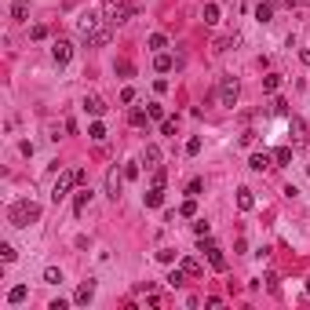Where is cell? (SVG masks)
I'll return each mask as SVG.
<instances>
[{
  "label": "cell",
  "instance_id": "1",
  "mask_svg": "<svg viewBox=\"0 0 310 310\" xmlns=\"http://www.w3.org/2000/svg\"><path fill=\"white\" fill-rule=\"evenodd\" d=\"M7 219H11V227H29V223L41 219V205H33V201H15Z\"/></svg>",
  "mask_w": 310,
  "mask_h": 310
},
{
  "label": "cell",
  "instance_id": "2",
  "mask_svg": "<svg viewBox=\"0 0 310 310\" xmlns=\"http://www.w3.org/2000/svg\"><path fill=\"white\" fill-rule=\"evenodd\" d=\"M237 95H241L237 77H223V81H219V103L227 106V110H234V106H237Z\"/></svg>",
  "mask_w": 310,
  "mask_h": 310
},
{
  "label": "cell",
  "instance_id": "3",
  "mask_svg": "<svg viewBox=\"0 0 310 310\" xmlns=\"http://www.w3.org/2000/svg\"><path fill=\"white\" fill-rule=\"evenodd\" d=\"M131 15H135V4H131V0H113V4L106 7V22H113V26L128 22Z\"/></svg>",
  "mask_w": 310,
  "mask_h": 310
},
{
  "label": "cell",
  "instance_id": "4",
  "mask_svg": "<svg viewBox=\"0 0 310 310\" xmlns=\"http://www.w3.org/2000/svg\"><path fill=\"white\" fill-rule=\"evenodd\" d=\"M201 252L208 255V263H212V270H227V255H223V248L212 241V237H201Z\"/></svg>",
  "mask_w": 310,
  "mask_h": 310
},
{
  "label": "cell",
  "instance_id": "5",
  "mask_svg": "<svg viewBox=\"0 0 310 310\" xmlns=\"http://www.w3.org/2000/svg\"><path fill=\"white\" fill-rule=\"evenodd\" d=\"M110 26H113V22H99V26L84 37V44H88V48H103V44H110V37H113Z\"/></svg>",
  "mask_w": 310,
  "mask_h": 310
},
{
  "label": "cell",
  "instance_id": "6",
  "mask_svg": "<svg viewBox=\"0 0 310 310\" xmlns=\"http://www.w3.org/2000/svg\"><path fill=\"white\" fill-rule=\"evenodd\" d=\"M73 183H77V172H62L59 179H55V186H51V201H55V205H59V201H66Z\"/></svg>",
  "mask_w": 310,
  "mask_h": 310
},
{
  "label": "cell",
  "instance_id": "7",
  "mask_svg": "<svg viewBox=\"0 0 310 310\" xmlns=\"http://www.w3.org/2000/svg\"><path fill=\"white\" fill-rule=\"evenodd\" d=\"M121 190H124V168H110V172H106V193L117 201Z\"/></svg>",
  "mask_w": 310,
  "mask_h": 310
},
{
  "label": "cell",
  "instance_id": "8",
  "mask_svg": "<svg viewBox=\"0 0 310 310\" xmlns=\"http://www.w3.org/2000/svg\"><path fill=\"white\" fill-rule=\"evenodd\" d=\"M51 59H55L59 66H66V62L73 59V44H69V41H55V44H51Z\"/></svg>",
  "mask_w": 310,
  "mask_h": 310
},
{
  "label": "cell",
  "instance_id": "9",
  "mask_svg": "<svg viewBox=\"0 0 310 310\" xmlns=\"http://www.w3.org/2000/svg\"><path fill=\"white\" fill-rule=\"evenodd\" d=\"M91 299H95V281H84L81 289L73 292V303H77V307H88Z\"/></svg>",
  "mask_w": 310,
  "mask_h": 310
},
{
  "label": "cell",
  "instance_id": "10",
  "mask_svg": "<svg viewBox=\"0 0 310 310\" xmlns=\"http://www.w3.org/2000/svg\"><path fill=\"white\" fill-rule=\"evenodd\" d=\"M248 168H252V172H267V168H274V153H252V161H248Z\"/></svg>",
  "mask_w": 310,
  "mask_h": 310
},
{
  "label": "cell",
  "instance_id": "11",
  "mask_svg": "<svg viewBox=\"0 0 310 310\" xmlns=\"http://www.w3.org/2000/svg\"><path fill=\"white\" fill-rule=\"evenodd\" d=\"M84 113H91V117H103L106 113V103L99 95H84Z\"/></svg>",
  "mask_w": 310,
  "mask_h": 310
},
{
  "label": "cell",
  "instance_id": "12",
  "mask_svg": "<svg viewBox=\"0 0 310 310\" xmlns=\"http://www.w3.org/2000/svg\"><path fill=\"white\" fill-rule=\"evenodd\" d=\"M289 131H292V143H296V146H303V143H307V124L299 121V117H292V121H289Z\"/></svg>",
  "mask_w": 310,
  "mask_h": 310
},
{
  "label": "cell",
  "instance_id": "13",
  "mask_svg": "<svg viewBox=\"0 0 310 310\" xmlns=\"http://www.w3.org/2000/svg\"><path fill=\"white\" fill-rule=\"evenodd\" d=\"M165 205V186H153V190H146V208H161Z\"/></svg>",
  "mask_w": 310,
  "mask_h": 310
},
{
  "label": "cell",
  "instance_id": "14",
  "mask_svg": "<svg viewBox=\"0 0 310 310\" xmlns=\"http://www.w3.org/2000/svg\"><path fill=\"white\" fill-rule=\"evenodd\" d=\"M26 15H29V0H11V19L26 22Z\"/></svg>",
  "mask_w": 310,
  "mask_h": 310
},
{
  "label": "cell",
  "instance_id": "15",
  "mask_svg": "<svg viewBox=\"0 0 310 310\" xmlns=\"http://www.w3.org/2000/svg\"><path fill=\"white\" fill-rule=\"evenodd\" d=\"M26 296H29V289H26V285H15V289L7 292V303H11V307H19V303H26Z\"/></svg>",
  "mask_w": 310,
  "mask_h": 310
},
{
  "label": "cell",
  "instance_id": "16",
  "mask_svg": "<svg viewBox=\"0 0 310 310\" xmlns=\"http://www.w3.org/2000/svg\"><path fill=\"white\" fill-rule=\"evenodd\" d=\"M99 22H103V19H95V15H88V11H84V15H81V22H77V26H81V37H88L91 29L99 26Z\"/></svg>",
  "mask_w": 310,
  "mask_h": 310
},
{
  "label": "cell",
  "instance_id": "17",
  "mask_svg": "<svg viewBox=\"0 0 310 310\" xmlns=\"http://www.w3.org/2000/svg\"><path fill=\"white\" fill-rule=\"evenodd\" d=\"M255 205V197H252V190H248V186H241V190H237V208H241V212H248V208Z\"/></svg>",
  "mask_w": 310,
  "mask_h": 310
},
{
  "label": "cell",
  "instance_id": "18",
  "mask_svg": "<svg viewBox=\"0 0 310 310\" xmlns=\"http://www.w3.org/2000/svg\"><path fill=\"white\" fill-rule=\"evenodd\" d=\"M186 277H190V274H186V270H183V267H175V270H172V274H168V277H165V281H168V285H172V289H183V285H186Z\"/></svg>",
  "mask_w": 310,
  "mask_h": 310
},
{
  "label": "cell",
  "instance_id": "19",
  "mask_svg": "<svg viewBox=\"0 0 310 310\" xmlns=\"http://www.w3.org/2000/svg\"><path fill=\"white\" fill-rule=\"evenodd\" d=\"M277 88H281V73H267L263 77V91H267V95H274Z\"/></svg>",
  "mask_w": 310,
  "mask_h": 310
},
{
  "label": "cell",
  "instance_id": "20",
  "mask_svg": "<svg viewBox=\"0 0 310 310\" xmlns=\"http://www.w3.org/2000/svg\"><path fill=\"white\" fill-rule=\"evenodd\" d=\"M143 161H146V168H157L161 165V150H157V146H146V153H143Z\"/></svg>",
  "mask_w": 310,
  "mask_h": 310
},
{
  "label": "cell",
  "instance_id": "21",
  "mask_svg": "<svg viewBox=\"0 0 310 310\" xmlns=\"http://www.w3.org/2000/svg\"><path fill=\"white\" fill-rule=\"evenodd\" d=\"M88 205H91V190H81V193H77V201H73V212L81 215V212H84Z\"/></svg>",
  "mask_w": 310,
  "mask_h": 310
},
{
  "label": "cell",
  "instance_id": "22",
  "mask_svg": "<svg viewBox=\"0 0 310 310\" xmlns=\"http://www.w3.org/2000/svg\"><path fill=\"white\" fill-rule=\"evenodd\" d=\"M179 267H183V270H186V274H190V277H197V274H201V270H205V267H201V263H197V259H193V255H186V259L179 263Z\"/></svg>",
  "mask_w": 310,
  "mask_h": 310
},
{
  "label": "cell",
  "instance_id": "23",
  "mask_svg": "<svg viewBox=\"0 0 310 310\" xmlns=\"http://www.w3.org/2000/svg\"><path fill=\"white\" fill-rule=\"evenodd\" d=\"M146 121H150V113H143V110H131L128 113V124H131V128H146Z\"/></svg>",
  "mask_w": 310,
  "mask_h": 310
},
{
  "label": "cell",
  "instance_id": "24",
  "mask_svg": "<svg viewBox=\"0 0 310 310\" xmlns=\"http://www.w3.org/2000/svg\"><path fill=\"white\" fill-rule=\"evenodd\" d=\"M179 215L193 219V215H197V197H186V201H183V208H179Z\"/></svg>",
  "mask_w": 310,
  "mask_h": 310
},
{
  "label": "cell",
  "instance_id": "25",
  "mask_svg": "<svg viewBox=\"0 0 310 310\" xmlns=\"http://www.w3.org/2000/svg\"><path fill=\"white\" fill-rule=\"evenodd\" d=\"M255 19H259V22H270V19H274V4H259V7H255Z\"/></svg>",
  "mask_w": 310,
  "mask_h": 310
},
{
  "label": "cell",
  "instance_id": "26",
  "mask_svg": "<svg viewBox=\"0 0 310 310\" xmlns=\"http://www.w3.org/2000/svg\"><path fill=\"white\" fill-rule=\"evenodd\" d=\"M88 139H91V143H103V139H106V128H103V124H91V128H88Z\"/></svg>",
  "mask_w": 310,
  "mask_h": 310
},
{
  "label": "cell",
  "instance_id": "27",
  "mask_svg": "<svg viewBox=\"0 0 310 310\" xmlns=\"http://www.w3.org/2000/svg\"><path fill=\"white\" fill-rule=\"evenodd\" d=\"M219 22V7L215 4H205V26H215Z\"/></svg>",
  "mask_w": 310,
  "mask_h": 310
},
{
  "label": "cell",
  "instance_id": "28",
  "mask_svg": "<svg viewBox=\"0 0 310 310\" xmlns=\"http://www.w3.org/2000/svg\"><path fill=\"white\" fill-rule=\"evenodd\" d=\"M292 161V146H281V150H274V165H289Z\"/></svg>",
  "mask_w": 310,
  "mask_h": 310
},
{
  "label": "cell",
  "instance_id": "29",
  "mask_svg": "<svg viewBox=\"0 0 310 310\" xmlns=\"http://www.w3.org/2000/svg\"><path fill=\"white\" fill-rule=\"evenodd\" d=\"M146 44H150L153 51H161V48H168V37H165V33H153V37H150Z\"/></svg>",
  "mask_w": 310,
  "mask_h": 310
},
{
  "label": "cell",
  "instance_id": "30",
  "mask_svg": "<svg viewBox=\"0 0 310 310\" xmlns=\"http://www.w3.org/2000/svg\"><path fill=\"white\" fill-rule=\"evenodd\" d=\"M44 281H48V285H59L62 281V270L59 267H48V270H44Z\"/></svg>",
  "mask_w": 310,
  "mask_h": 310
},
{
  "label": "cell",
  "instance_id": "31",
  "mask_svg": "<svg viewBox=\"0 0 310 310\" xmlns=\"http://www.w3.org/2000/svg\"><path fill=\"white\" fill-rule=\"evenodd\" d=\"M146 113H150L153 121H165V106H161V103H150V106H146Z\"/></svg>",
  "mask_w": 310,
  "mask_h": 310
},
{
  "label": "cell",
  "instance_id": "32",
  "mask_svg": "<svg viewBox=\"0 0 310 310\" xmlns=\"http://www.w3.org/2000/svg\"><path fill=\"white\" fill-rule=\"evenodd\" d=\"M193 234H197V237H208V234H212V227H208V219H197V223H193Z\"/></svg>",
  "mask_w": 310,
  "mask_h": 310
},
{
  "label": "cell",
  "instance_id": "33",
  "mask_svg": "<svg viewBox=\"0 0 310 310\" xmlns=\"http://www.w3.org/2000/svg\"><path fill=\"white\" fill-rule=\"evenodd\" d=\"M168 183V172H165V165H157L153 168V186H165Z\"/></svg>",
  "mask_w": 310,
  "mask_h": 310
},
{
  "label": "cell",
  "instance_id": "34",
  "mask_svg": "<svg viewBox=\"0 0 310 310\" xmlns=\"http://www.w3.org/2000/svg\"><path fill=\"white\" fill-rule=\"evenodd\" d=\"M124 179H139V165H135V161H128V165H124Z\"/></svg>",
  "mask_w": 310,
  "mask_h": 310
},
{
  "label": "cell",
  "instance_id": "35",
  "mask_svg": "<svg viewBox=\"0 0 310 310\" xmlns=\"http://www.w3.org/2000/svg\"><path fill=\"white\" fill-rule=\"evenodd\" d=\"M201 190H205V183H201V179H190V186H186V197H197Z\"/></svg>",
  "mask_w": 310,
  "mask_h": 310
},
{
  "label": "cell",
  "instance_id": "36",
  "mask_svg": "<svg viewBox=\"0 0 310 310\" xmlns=\"http://www.w3.org/2000/svg\"><path fill=\"white\" fill-rule=\"evenodd\" d=\"M153 66H157L161 73H168V69H172V55H157V62H153Z\"/></svg>",
  "mask_w": 310,
  "mask_h": 310
},
{
  "label": "cell",
  "instance_id": "37",
  "mask_svg": "<svg viewBox=\"0 0 310 310\" xmlns=\"http://www.w3.org/2000/svg\"><path fill=\"white\" fill-rule=\"evenodd\" d=\"M161 135H175V117H165V121H161Z\"/></svg>",
  "mask_w": 310,
  "mask_h": 310
},
{
  "label": "cell",
  "instance_id": "38",
  "mask_svg": "<svg viewBox=\"0 0 310 310\" xmlns=\"http://www.w3.org/2000/svg\"><path fill=\"white\" fill-rule=\"evenodd\" d=\"M0 259H4V263H15V248H11V245H7V241H4V245H0Z\"/></svg>",
  "mask_w": 310,
  "mask_h": 310
},
{
  "label": "cell",
  "instance_id": "39",
  "mask_svg": "<svg viewBox=\"0 0 310 310\" xmlns=\"http://www.w3.org/2000/svg\"><path fill=\"white\" fill-rule=\"evenodd\" d=\"M270 110H274V113H289V103H285V99H274V103H270Z\"/></svg>",
  "mask_w": 310,
  "mask_h": 310
},
{
  "label": "cell",
  "instance_id": "40",
  "mask_svg": "<svg viewBox=\"0 0 310 310\" xmlns=\"http://www.w3.org/2000/svg\"><path fill=\"white\" fill-rule=\"evenodd\" d=\"M157 259H161V263H175V252H172V248H161Z\"/></svg>",
  "mask_w": 310,
  "mask_h": 310
},
{
  "label": "cell",
  "instance_id": "41",
  "mask_svg": "<svg viewBox=\"0 0 310 310\" xmlns=\"http://www.w3.org/2000/svg\"><path fill=\"white\" fill-rule=\"evenodd\" d=\"M29 37H33V41H44V37H48V29H44V26H33V29H29Z\"/></svg>",
  "mask_w": 310,
  "mask_h": 310
},
{
  "label": "cell",
  "instance_id": "42",
  "mask_svg": "<svg viewBox=\"0 0 310 310\" xmlns=\"http://www.w3.org/2000/svg\"><path fill=\"white\" fill-rule=\"evenodd\" d=\"M186 153H190V157H193V153H201V139H190V143H186Z\"/></svg>",
  "mask_w": 310,
  "mask_h": 310
},
{
  "label": "cell",
  "instance_id": "43",
  "mask_svg": "<svg viewBox=\"0 0 310 310\" xmlns=\"http://www.w3.org/2000/svg\"><path fill=\"white\" fill-rule=\"evenodd\" d=\"M121 103H124V106H128V103H135V91H131V88H124V91H121Z\"/></svg>",
  "mask_w": 310,
  "mask_h": 310
},
{
  "label": "cell",
  "instance_id": "44",
  "mask_svg": "<svg viewBox=\"0 0 310 310\" xmlns=\"http://www.w3.org/2000/svg\"><path fill=\"white\" fill-rule=\"evenodd\" d=\"M230 44H234V41H230V37H219V41H215V51H227Z\"/></svg>",
  "mask_w": 310,
  "mask_h": 310
},
{
  "label": "cell",
  "instance_id": "45",
  "mask_svg": "<svg viewBox=\"0 0 310 310\" xmlns=\"http://www.w3.org/2000/svg\"><path fill=\"white\" fill-rule=\"evenodd\" d=\"M117 73L121 77H131V62H117Z\"/></svg>",
  "mask_w": 310,
  "mask_h": 310
},
{
  "label": "cell",
  "instance_id": "46",
  "mask_svg": "<svg viewBox=\"0 0 310 310\" xmlns=\"http://www.w3.org/2000/svg\"><path fill=\"white\" fill-rule=\"evenodd\" d=\"M255 143V131H241V146H252Z\"/></svg>",
  "mask_w": 310,
  "mask_h": 310
},
{
  "label": "cell",
  "instance_id": "47",
  "mask_svg": "<svg viewBox=\"0 0 310 310\" xmlns=\"http://www.w3.org/2000/svg\"><path fill=\"white\" fill-rule=\"evenodd\" d=\"M299 62H303V66H310V48H303V51H299Z\"/></svg>",
  "mask_w": 310,
  "mask_h": 310
},
{
  "label": "cell",
  "instance_id": "48",
  "mask_svg": "<svg viewBox=\"0 0 310 310\" xmlns=\"http://www.w3.org/2000/svg\"><path fill=\"white\" fill-rule=\"evenodd\" d=\"M307 292H310V281H307Z\"/></svg>",
  "mask_w": 310,
  "mask_h": 310
}]
</instances>
